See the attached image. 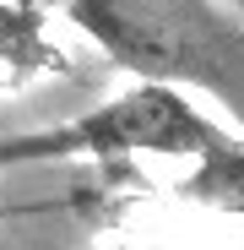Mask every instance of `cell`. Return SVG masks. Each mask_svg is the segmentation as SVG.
<instances>
[{"label":"cell","mask_w":244,"mask_h":250,"mask_svg":"<svg viewBox=\"0 0 244 250\" xmlns=\"http://www.w3.org/2000/svg\"><path fill=\"white\" fill-rule=\"evenodd\" d=\"M119 250H125V245H119Z\"/></svg>","instance_id":"obj_5"},{"label":"cell","mask_w":244,"mask_h":250,"mask_svg":"<svg viewBox=\"0 0 244 250\" xmlns=\"http://www.w3.org/2000/svg\"><path fill=\"white\" fill-rule=\"evenodd\" d=\"M0 218H6V212H0Z\"/></svg>","instance_id":"obj_6"},{"label":"cell","mask_w":244,"mask_h":250,"mask_svg":"<svg viewBox=\"0 0 244 250\" xmlns=\"http://www.w3.org/2000/svg\"><path fill=\"white\" fill-rule=\"evenodd\" d=\"M228 136V125H217L212 114H201V104H190L179 87L163 82H136V87L114 93L109 104L76 114L49 131H22L0 142V169L11 163H65V158H201Z\"/></svg>","instance_id":"obj_2"},{"label":"cell","mask_w":244,"mask_h":250,"mask_svg":"<svg viewBox=\"0 0 244 250\" xmlns=\"http://www.w3.org/2000/svg\"><path fill=\"white\" fill-rule=\"evenodd\" d=\"M98 49L163 87H206L244 120V22L217 0H65Z\"/></svg>","instance_id":"obj_1"},{"label":"cell","mask_w":244,"mask_h":250,"mask_svg":"<svg viewBox=\"0 0 244 250\" xmlns=\"http://www.w3.org/2000/svg\"><path fill=\"white\" fill-rule=\"evenodd\" d=\"M174 190H179V201H195V207H212V212L244 218V142L223 136L212 152L195 158V169Z\"/></svg>","instance_id":"obj_3"},{"label":"cell","mask_w":244,"mask_h":250,"mask_svg":"<svg viewBox=\"0 0 244 250\" xmlns=\"http://www.w3.org/2000/svg\"><path fill=\"white\" fill-rule=\"evenodd\" d=\"M239 11H244V0H239Z\"/></svg>","instance_id":"obj_4"}]
</instances>
